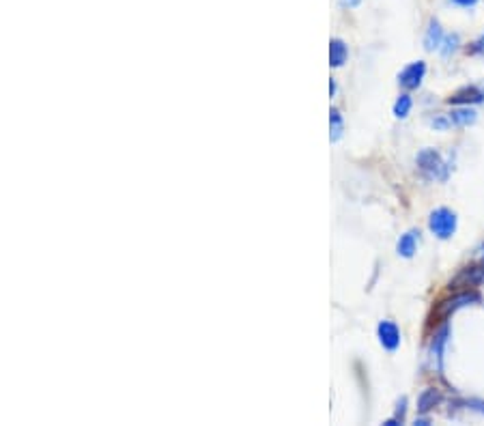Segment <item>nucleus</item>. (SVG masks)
I'll list each match as a JSON object with an SVG mask.
<instances>
[{
	"label": "nucleus",
	"mask_w": 484,
	"mask_h": 426,
	"mask_svg": "<svg viewBox=\"0 0 484 426\" xmlns=\"http://www.w3.org/2000/svg\"><path fill=\"white\" fill-rule=\"evenodd\" d=\"M420 173L430 181H446L450 175V166L442 157V153L435 149H422L416 157Z\"/></svg>",
	"instance_id": "nucleus-1"
},
{
	"label": "nucleus",
	"mask_w": 484,
	"mask_h": 426,
	"mask_svg": "<svg viewBox=\"0 0 484 426\" xmlns=\"http://www.w3.org/2000/svg\"><path fill=\"white\" fill-rule=\"evenodd\" d=\"M456 226H459V218H456V213L442 207V209H435L430 213V218H428V229L435 237L439 239H450L454 233H456Z\"/></svg>",
	"instance_id": "nucleus-2"
},
{
	"label": "nucleus",
	"mask_w": 484,
	"mask_h": 426,
	"mask_svg": "<svg viewBox=\"0 0 484 426\" xmlns=\"http://www.w3.org/2000/svg\"><path fill=\"white\" fill-rule=\"evenodd\" d=\"M424 75H426V63L424 61H413L399 73V84L407 91H413L422 84Z\"/></svg>",
	"instance_id": "nucleus-3"
},
{
	"label": "nucleus",
	"mask_w": 484,
	"mask_h": 426,
	"mask_svg": "<svg viewBox=\"0 0 484 426\" xmlns=\"http://www.w3.org/2000/svg\"><path fill=\"white\" fill-rule=\"evenodd\" d=\"M473 302H478V293H473V291H463V293H459L456 297H452V300H446V302L439 304V306H437V317H439V319H448L452 312H456L459 308L469 306V304H473Z\"/></svg>",
	"instance_id": "nucleus-4"
},
{
	"label": "nucleus",
	"mask_w": 484,
	"mask_h": 426,
	"mask_svg": "<svg viewBox=\"0 0 484 426\" xmlns=\"http://www.w3.org/2000/svg\"><path fill=\"white\" fill-rule=\"evenodd\" d=\"M377 336H379V343L383 349L387 351H396L401 347V329L396 323L392 321H381L377 325Z\"/></svg>",
	"instance_id": "nucleus-5"
},
{
	"label": "nucleus",
	"mask_w": 484,
	"mask_h": 426,
	"mask_svg": "<svg viewBox=\"0 0 484 426\" xmlns=\"http://www.w3.org/2000/svg\"><path fill=\"white\" fill-rule=\"evenodd\" d=\"M482 102H484V91L480 87H465L448 97V104H452V106H473V104H482Z\"/></svg>",
	"instance_id": "nucleus-6"
},
{
	"label": "nucleus",
	"mask_w": 484,
	"mask_h": 426,
	"mask_svg": "<svg viewBox=\"0 0 484 426\" xmlns=\"http://www.w3.org/2000/svg\"><path fill=\"white\" fill-rule=\"evenodd\" d=\"M444 39H446V32H444L442 24H439L437 20H430L428 28H426V35H424V48L428 52H435V50L442 48Z\"/></svg>",
	"instance_id": "nucleus-7"
},
{
	"label": "nucleus",
	"mask_w": 484,
	"mask_h": 426,
	"mask_svg": "<svg viewBox=\"0 0 484 426\" xmlns=\"http://www.w3.org/2000/svg\"><path fill=\"white\" fill-rule=\"evenodd\" d=\"M418 243H420V231H407L401 239H399V243H396V252L401 254V257H405V259H411L413 254L418 252Z\"/></svg>",
	"instance_id": "nucleus-8"
},
{
	"label": "nucleus",
	"mask_w": 484,
	"mask_h": 426,
	"mask_svg": "<svg viewBox=\"0 0 484 426\" xmlns=\"http://www.w3.org/2000/svg\"><path fill=\"white\" fill-rule=\"evenodd\" d=\"M448 336H450V327L444 325L442 331H439V334L435 336L432 347H430V355H432V360L437 362V368H439V370H442V366H444V347H446V343H448Z\"/></svg>",
	"instance_id": "nucleus-9"
},
{
	"label": "nucleus",
	"mask_w": 484,
	"mask_h": 426,
	"mask_svg": "<svg viewBox=\"0 0 484 426\" xmlns=\"http://www.w3.org/2000/svg\"><path fill=\"white\" fill-rule=\"evenodd\" d=\"M439 403H442V392H439L437 388H426L420 398H418V413L426 415L428 411H432Z\"/></svg>",
	"instance_id": "nucleus-10"
},
{
	"label": "nucleus",
	"mask_w": 484,
	"mask_h": 426,
	"mask_svg": "<svg viewBox=\"0 0 484 426\" xmlns=\"http://www.w3.org/2000/svg\"><path fill=\"white\" fill-rule=\"evenodd\" d=\"M349 59V48L342 39H332L329 41V65L332 67H342Z\"/></svg>",
	"instance_id": "nucleus-11"
},
{
	"label": "nucleus",
	"mask_w": 484,
	"mask_h": 426,
	"mask_svg": "<svg viewBox=\"0 0 484 426\" xmlns=\"http://www.w3.org/2000/svg\"><path fill=\"white\" fill-rule=\"evenodd\" d=\"M448 116H450V123H452V125H456V127H467V125H473V123H476V118H478L476 110H471L469 106H459V108H454L452 112H448Z\"/></svg>",
	"instance_id": "nucleus-12"
},
{
	"label": "nucleus",
	"mask_w": 484,
	"mask_h": 426,
	"mask_svg": "<svg viewBox=\"0 0 484 426\" xmlns=\"http://www.w3.org/2000/svg\"><path fill=\"white\" fill-rule=\"evenodd\" d=\"M342 132H344V118L338 108H332L329 110V140L338 142L342 138Z\"/></svg>",
	"instance_id": "nucleus-13"
},
{
	"label": "nucleus",
	"mask_w": 484,
	"mask_h": 426,
	"mask_svg": "<svg viewBox=\"0 0 484 426\" xmlns=\"http://www.w3.org/2000/svg\"><path fill=\"white\" fill-rule=\"evenodd\" d=\"M411 108H413V102H411V97L405 93V95H401L399 99H396V104H394V116H396V118H407L409 112H411Z\"/></svg>",
	"instance_id": "nucleus-14"
},
{
	"label": "nucleus",
	"mask_w": 484,
	"mask_h": 426,
	"mask_svg": "<svg viewBox=\"0 0 484 426\" xmlns=\"http://www.w3.org/2000/svg\"><path fill=\"white\" fill-rule=\"evenodd\" d=\"M459 46H461V37L456 35V32H452V35H446V39H444V44H442V54L448 59V56H452L456 50H459Z\"/></svg>",
	"instance_id": "nucleus-15"
},
{
	"label": "nucleus",
	"mask_w": 484,
	"mask_h": 426,
	"mask_svg": "<svg viewBox=\"0 0 484 426\" xmlns=\"http://www.w3.org/2000/svg\"><path fill=\"white\" fill-rule=\"evenodd\" d=\"M430 127H432V130H439V132L450 130V127H452L450 116L448 114H437L435 118H430Z\"/></svg>",
	"instance_id": "nucleus-16"
},
{
	"label": "nucleus",
	"mask_w": 484,
	"mask_h": 426,
	"mask_svg": "<svg viewBox=\"0 0 484 426\" xmlns=\"http://www.w3.org/2000/svg\"><path fill=\"white\" fill-rule=\"evenodd\" d=\"M465 405H467L471 411H478V413H482V415H484V401H478V398H469V401H465Z\"/></svg>",
	"instance_id": "nucleus-17"
},
{
	"label": "nucleus",
	"mask_w": 484,
	"mask_h": 426,
	"mask_svg": "<svg viewBox=\"0 0 484 426\" xmlns=\"http://www.w3.org/2000/svg\"><path fill=\"white\" fill-rule=\"evenodd\" d=\"M471 52H473V54H484V35H482L478 41H473V44H471Z\"/></svg>",
	"instance_id": "nucleus-18"
},
{
	"label": "nucleus",
	"mask_w": 484,
	"mask_h": 426,
	"mask_svg": "<svg viewBox=\"0 0 484 426\" xmlns=\"http://www.w3.org/2000/svg\"><path fill=\"white\" fill-rule=\"evenodd\" d=\"M452 3L456 7H463V9H471V7H476L480 3V0H452Z\"/></svg>",
	"instance_id": "nucleus-19"
},
{
	"label": "nucleus",
	"mask_w": 484,
	"mask_h": 426,
	"mask_svg": "<svg viewBox=\"0 0 484 426\" xmlns=\"http://www.w3.org/2000/svg\"><path fill=\"white\" fill-rule=\"evenodd\" d=\"M360 3H362V0H340V5H342V7H349V9L358 7Z\"/></svg>",
	"instance_id": "nucleus-20"
},
{
	"label": "nucleus",
	"mask_w": 484,
	"mask_h": 426,
	"mask_svg": "<svg viewBox=\"0 0 484 426\" xmlns=\"http://www.w3.org/2000/svg\"><path fill=\"white\" fill-rule=\"evenodd\" d=\"M338 93V84H336V80H329V95L334 97Z\"/></svg>",
	"instance_id": "nucleus-21"
},
{
	"label": "nucleus",
	"mask_w": 484,
	"mask_h": 426,
	"mask_svg": "<svg viewBox=\"0 0 484 426\" xmlns=\"http://www.w3.org/2000/svg\"><path fill=\"white\" fill-rule=\"evenodd\" d=\"M416 424H422V426H426V424H430V422H428V418H418V420H416Z\"/></svg>",
	"instance_id": "nucleus-22"
},
{
	"label": "nucleus",
	"mask_w": 484,
	"mask_h": 426,
	"mask_svg": "<svg viewBox=\"0 0 484 426\" xmlns=\"http://www.w3.org/2000/svg\"><path fill=\"white\" fill-rule=\"evenodd\" d=\"M482 269H484V261H482Z\"/></svg>",
	"instance_id": "nucleus-23"
}]
</instances>
